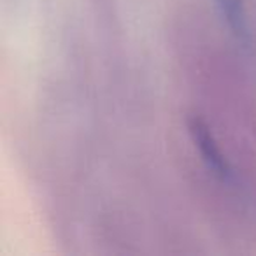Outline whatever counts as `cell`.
<instances>
[{
	"label": "cell",
	"instance_id": "obj_1",
	"mask_svg": "<svg viewBox=\"0 0 256 256\" xmlns=\"http://www.w3.org/2000/svg\"><path fill=\"white\" fill-rule=\"evenodd\" d=\"M186 128H188L190 137H192L195 148L198 150L207 170L223 184H234V168H232L230 162L226 160V156L221 153L220 144L216 142L206 121L198 116H190L186 120Z\"/></svg>",
	"mask_w": 256,
	"mask_h": 256
},
{
	"label": "cell",
	"instance_id": "obj_2",
	"mask_svg": "<svg viewBox=\"0 0 256 256\" xmlns=\"http://www.w3.org/2000/svg\"><path fill=\"white\" fill-rule=\"evenodd\" d=\"M218 11L228 30L240 46L249 48L251 44V30H249L248 14H246L244 0H216Z\"/></svg>",
	"mask_w": 256,
	"mask_h": 256
}]
</instances>
